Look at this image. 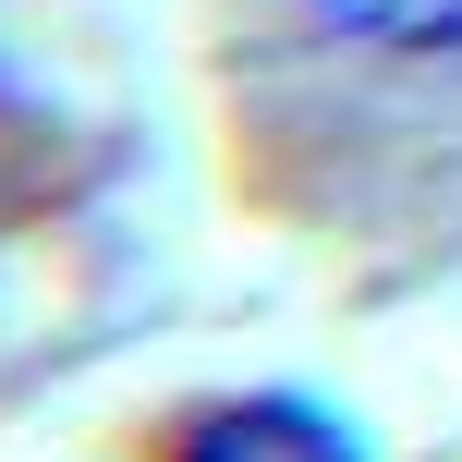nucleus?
<instances>
[{"mask_svg":"<svg viewBox=\"0 0 462 462\" xmlns=\"http://www.w3.org/2000/svg\"><path fill=\"white\" fill-rule=\"evenodd\" d=\"M183 462H365V439L304 390H244L183 439Z\"/></svg>","mask_w":462,"mask_h":462,"instance_id":"obj_1","label":"nucleus"},{"mask_svg":"<svg viewBox=\"0 0 462 462\" xmlns=\"http://www.w3.org/2000/svg\"><path fill=\"white\" fill-rule=\"evenodd\" d=\"M304 13L390 61H462V0H304Z\"/></svg>","mask_w":462,"mask_h":462,"instance_id":"obj_2","label":"nucleus"}]
</instances>
